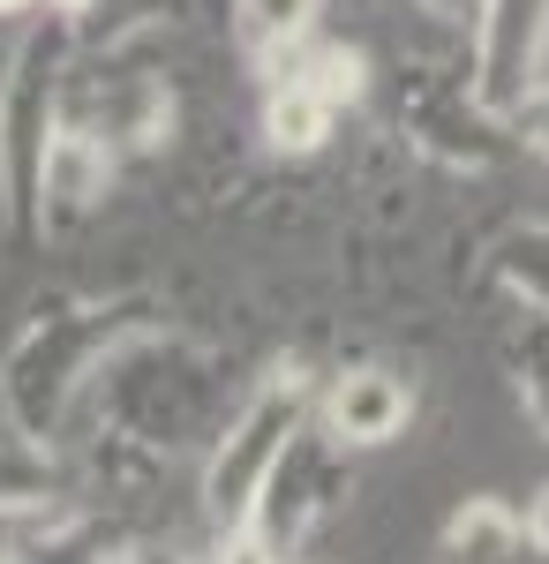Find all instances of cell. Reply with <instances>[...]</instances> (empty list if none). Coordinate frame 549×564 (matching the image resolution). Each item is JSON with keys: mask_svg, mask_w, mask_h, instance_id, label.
I'll use <instances>...</instances> for the list:
<instances>
[{"mask_svg": "<svg viewBox=\"0 0 549 564\" xmlns=\"http://www.w3.org/2000/svg\"><path fill=\"white\" fill-rule=\"evenodd\" d=\"M68 53H76V15H53L31 39L15 45L8 76H0V204L15 226H39V166L45 143H53V98H61V76H68Z\"/></svg>", "mask_w": 549, "mask_h": 564, "instance_id": "1", "label": "cell"}, {"mask_svg": "<svg viewBox=\"0 0 549 564\" xmlns=\"http://www.w3.org/2000/svg\"><path fill=\"white\" fill-rule=\"evenodd\" d=\"M128 302H84V308H53L23 332V347L8 354V406L31 436H45L61 422L68 391L84 384V369L121 339Z\"/></svg>", "mask_w": 549, "mask_h": 564, "instance_id": "2", "label": "cell"}, {"mask_svg": "<svg viewBox=\"0 0 549 564\" xmlns=\"http://www.w3.org/2000/svg\"><path fill=\"white\" fill-rule=\"evenodd\" d=\"M301 406H309V384H301L294 369H279V377H271V384H263L249 406H241V422L226 430V444L212 452V475H204V505H212L218 527L256 520L263 481L279 475V459L294 452Z\"/></svg>", "mask_w": 549, "mask_h": 564, "instance_id": "3", "label": "cell"}, {"mask_svg": "<svg viewBox=\"0 0 549 564\" xmlns=\"http://www.w3.org/2000/svg\"><path fill=\"white\" fill-rule=\"evenodd\" d=\"M549 45V0H482L474 15V106L482 113H519V98L535 90Z\"/></svg>", "mask_w": 549, "mask_h": 564, "instance_id": "4", "label": "cell"}, {"mask_svg": "<svg viewBox=\"0 0 549 564\" xmlns=\"http://www.w3.org/2000/svg\"><path fill=\"white\" fill-rule=\"evenodd\" d=\"M106 188H114V151H106V135L53 129L45 166H39V226H76L84 212L106 204Z\"/></svg>", "mask_w": 549, "mask_h": 564, "instance_id": "5", "label": "cell"}, {"mask_svg": "<svg viewBox=\"0 0 549 564\" xmlns=\"http://www.w3.org/2000/svg\"><path fill=\"white\" fill-rule=\"evenodd\" d=\"M407 414H415V391H407V377H391V369H346L324 391V430L338 444H354V452L391 444V436L407 430Z\"/></svg>", "mask_w": 549, "mask_h": 564, "instance_id": "6", "label": "cell"}, {"mask_svg": "<svg viewBox=\"0 0 549 564\" xmlns=\"http://www.w3.org/2000/svg\"><path fill=\"white\" fill-rule=\"evenodd\" d=\"M519 542H527V520L512 505H497V497H474L444 527V564H512Z\"/></svg>", "mask_w": 549, "mask_h": 564, "instance_id": "7", "label": "cell"}, {"mask_svg": "<svg viewBox=\"0 0 549 564\" xmlns=\"http://www.w3.org/2000/svg\"><path fill=\"white\" fill-rule=\"evenodd\" d=\"M332 113L338 106L309 76H279L271 98H263V135H271V151H316L332 135Z\"/></svg>", "mask_w": 549, "mask_h": 564, "instance_id": "8", "label": "cell"}, {"mask_svg": "<svg viewBox=\"0 0 549 564\" xmlns=\"http://www.w3.org/2000/svg\"><path fill=\"white\" fill-rule=\"evenodd\" d=\"M61 497V475H53V459H45V444L31 430L0 436V512H39Z\"/></svg>", "mask_w": 549, "mask_h": 564, "instance_id": "9", "label": "cell"}, {"mask_svg": "<svg viewBox=\"0 0 549 564\" xmlns=\"http://www.w3.org/2000/svg\"><path fill=\"white\" fill-rule=\"evenodd\" d=\"M234 15H241V39H249L256 53L279 68V61H287V45H301L309 31H316L324 0H241Z\"/></svg>", "mask_w": 549, "mask_h": 564, "instance_id": "10", "label": "cell"}, {"mask_svg": "<svg viewBox=\"0 0 549 564\" xmlns=\"http://www.w3.org/2000/svg\"><path fill=\"white\" fill-rule=\"evenodd\" d=\"M497 271H505V279H512V286H519L535 308H549V226L512 234L505 249H497Z\"/></svg>", "mask_w": 549, "mask_h": 564, "instance_id": "11", "label": "cell"}, {"mask_svg": "<svg viewBox=\"0 0 549 564\" xmlns=\"http://www.w3.org/2000/svg\"><path fill=\"white\" fill-rule=\"evenodd\" d=\"M294 76H309V84L324 90L332 106H346V98H362V53H346V45H324L309 68H294Z\"/></svg>", "mask_w": 549, "mask_h": 564, "instance_id": "12", "label": "cell"}, {"mask_svg": "<svg viewBox=\"0 0 549 564\" xmlns=\"http://www.w3.org/2000/svg\"><path fill=\"white\" fill-rule=\"evenodd\" d=\"M218 564H287V557H279V542H271L256 520H241V527L218 534Z\"/></svg>", "mask_w": 549, "mask_h": 564, "instance_id": "13", "label": "cell"}, {"mask_svg": "<svg viewBox=\"0 0 549 564\" xmlns=\"http://www.w3.org/2000/svg\"><path fill=\"white\" fill-rule=\"evenodd\" d=\"M519 391H527V414H535L542 436H549V339L527 347V361H519Z\"/></svg>", "mask_w": 549, "mask_h": 564, "instance_id": "14", "label": "cell"}, {"mask_svg": "<svg viewBox=\"0 0 549 564\" xmlns=\"http://www.w3.org/2000/svg\"><path fill=\"white\" fill-rule=\"evenodd\" d=\"M512 121H519V129H527V143H535V151H549V84H535V90H527V98H519V113H512Z\"/></svg>", "mask_w": 549, "mask_h": 564, "instance_id": "15", "label": "cell"}, {"mask_svg": "<svg viewBox=\"0 0 549 564\" xmlns=\"http://www.w3.org/2000/svg\"><path fill=\"white\" fill-rule=\"evenodd\" d=\"M527 542H535V550L549 557V489L535 497V505H527Z\"/></svg>", "mask_w": 549, "mask_h": 564, "instance_id": "16", "label": "cell"}, {"mask_svg": "<svg viewBox=\"0 0 549 564\" xmlns=\"http://www.w3.org/2000/svg\"><path fill=\"white\" fill-rule=\"evenodd\" d=\"M121 564H189L181 550H159V542H143V550H121Z\"/></svg>", "mask_w": 549, "mask_h": 564, "instance_id": "17", "label": "cell"}, {"mask_svg": "<svg viewBox=\"0 0 549 564\" xmlns=\"http://www.w3.org/2000/svg\"><path fill=\"white\" fill-rule=\"evenodd\" d=\"M45 8H53V15H90L98 0H45Z\"/></svg>", "mask_w": 549, "mask_h": 564, "instance_id": "18", "label": "cell"}, {"mask_svg": "<svg viewBox=\"0 0 549 564\" xmlns=\"http://www.w3.org/2000/svg\"><path fill=\"white\" fill-rule=\"evenodd\" d=\"M422 8H429V15H460L466 0H422Z\"/></svg>", "mask_w": 549, "mask_h": 564, "instance_id": "19", "label": "cell"}, {"mask_svg": "<svg viewBox=\"0 0 549 564\" xmlns=\"http://www.w3.org/2000/svg\"><path fill=\"white\" fill-rule=\"evenodd\" d=\"M8 8H31V0H0V15H8Z\"/></svg>", "mask_w": 549, "mask_h": 564, "instance_id": "20", "label": "cell"}]
</instances>
